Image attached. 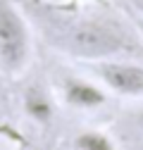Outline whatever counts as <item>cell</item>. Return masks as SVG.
<instances>
[{"label": "cell", "instance_id": "8992f818", "mask_svg": "<svg viewBox=\"0 0 143 150\" xmlns=\"http://www.w3.org/2000/svg\"><path fill=\"white\" fill-rule=\"evenodd\" d=\"M74 150H119V148L105 131L86 129L74 136Z\"/></svg>", "mask_w": 143, "mask_h": 150}, {"label": "cell", "instance_id": "7a4b0ae2", "mask_svg": "<svg viewBox=\"0 0 143 150\" xmlns=\"http://www.w3.org/2000/svg\"><path fill=\"white\" fill-rule=\"evenodd\" d=\"M31 60V22L17 0H0V69L17 76Z\"/></svg>", "mask_w": 143, "mask_h": 150}, {"label": "cell", "instance_id": "277c9868", "mask_svg": "<svg viewBox=\"0 0 143 150\" xmlns=\"http://www.w3.org/2000/svg\"><path fill=\"white\" fill-rule=\"evenodd\" d=\"M62 103L72 110H98L107 103V93L98 83L81 79V76H64L62 79Z\"/></svg>", "mask_w": 143, "mask_h": 150}, {"label": "cell", "instance_id": "52a82bcc", "mask_svg": "<svg viewBox=\"0 0 143 150\" xmlns=\"http://www.w3.org/2000/svg\"><path fill=\"white\" fill-rule=\"evenodd\" d=\"M131 7H134L141 17H143V0H131Z\"/></svg>", "mask_w": 143, "mask_h": 150}, {"label": "cell", "instance_id": "ba28073f", "mask_svg": "<svg viewBox=\"0 0 143 150\" xmlns=\"http://www.w3.org/2000/svg\"><path fill=\"white\" fill-rule=\"evenodd\" d=\"M136 124L143 129V110H141V112H136Z\"/></svg>", "mask_w": 143, "mask_h": 150}, {"label": "cell", "instance_id": "3957f363", "mask_svg": "<svg viewBox=\"0 0 143 150\" xmlns=\"http://www.w3.org/2000/svg\"><path fill=\"white\" fill-rule=\"evenodd\" d=\"M93 71L107 91L124 98H143V64L112 57L93 62Z\"/></svg>", "mask_w": 143, "mask_h": 150}, {"label": "cell", "instance_id": "6da1fadb", "mask_svg": "<svg viewBox=\"0 0 143 150\" xmlns=\"http://www.w3.org/2000/svg\"><path fill=\"white\" fill-rule=\"evenodd\" d=\"M29 22L36 24L43 41L74 60L100 62L138 52V41L115 19L98 14L69 12L45 3H29L24 7Z\"/></svg>", "mask_w": 143, "mask_h": 150}, {"label": "cell", "instance_id": "5b68a950", "mask_svg": "<svg viewBox=\"0 0 143 150\" xmlns=\"http://www.w3.org/2000/svg\"><path fill=\"white\" fill-rule=\"evenodd\" d=\"M22 107L24 115L38 126H48L55 117V103L48 96V91L38 83H29L22 93Z\"/></svg>", "mask_w": 143, "mask_h": 150}]
</instances>
